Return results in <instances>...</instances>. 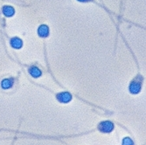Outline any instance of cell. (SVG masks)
<instances>
[{
    "label": "cell",
    "instance_id": "cell-2",
    "mask_svg": "<svg viewBox=\"0 0 146 145\" xmlns=\"http://www.w3.org/2000/svg\"><path fill=\"white\" fill-rule=\"evenodd\" d=\"M141 87H142V84H141V81H138L137 80H135L134 81H132L130 86H129V91L131 94H138L139 92L141 91Z\"/></svg>",
    "mask_w": 146,
    "mask_h": 145
},
{
    "label": "cell",
    "instance_id": "cell-3",
    "mask_svg": "<svg viewBox=\"0 0 146 145\" xmlns=\"http://www.w3.org/2000/svg\"><path fill=\"white\" fill-rule=\"evenodd\" d=\"M57 99L59 101L62 103H68L72 100V95L71 94L68 93V92H62V93L57 95Z\"/></svg>",
    "mask_w": 146,
    "mask_h": 145
},
{
    "label": "cell",
    "instance_id": "cell-9",
    "mask_svg": "<svg viewBox=\"0 0 146 145\" xmlns=\"http://www.w3.org/2000/svg\"><path fill=\"white\" fill-rule=\"evenodd\" d=\"M123 145H134V142L129 137H125L123 141Z\"/></svg>",
    "mask_w": 146,
    "mask_h": 145
},
{
    "label": "cell",
    "instance_id": "cell-1",
    "mask_svg": "<svg viewBox=\"0 0 146 145\" xmlns=\"http://www.w3.org/2000/svg\"><path fill=\"white\" fill-rule=\"evenodd\" d=\"M99 129L103 133H110L114 129V125L110 122H103L99 125Z\"/></svg>",
    "mask_w": 146,
    "mask_h": 145
},
{
    "label": "cell",
    "instance_id": "cell-8",
    "mask_svg": "<svg viewBox=\"0 0 146 145\" xmlns=\"http://www.w3.org/2000/svg\"><path fill=\"white\" fill-rule=\"evenodd\" d=\"M13 84V81L11 80V79H5V80H4L1 83V87L4 88V89H8L10 87H11Z\"/></svg>",
    "mask_w": 146,
    "mask_h": 145
},
{
    "label": "cell",
    "instance_id": "cell-6",
    "mask_svg": "<svg viewBox=\"0 0 146 145\" xmlns=\"http://www.w3.org/2000/svg\"><path fill=\"white\" fill-rule=\"evenodd\" d=\"M2 11L4 13V15H5L6 17H11L14 15L15 13V10L12 6H9V5H5L2 8Z\"/></svg>",
    "mask_w": 146,
    "mask_h": 145
},
{
    "label": "cell",
    "instance_id": "cell-10",
    "mask_svg": "<svg viewBox=\"0 0 146 145\" xmlns=\"http://www.w3.org/2000/svg\"><path fill=\"white\" fill-rule=\"evenodd\" d=\"M77 1H79V2H82V3H84V2H88V1H90V0H77Z\"/></svg>",
    "mask_w": 146,
    "mask_h": 145
},
{
    "label": "cell",
    "instance_id": "cell-4",
    "mask_svg": "<svg viewBox=\"0 0 146 145\" xmlns=\"http://www.w3.org/2000/svg\"><path fill=\"white\" fill-rule=\"evenodd\" d=\"M38 34L41 38H46L49 35V28L46 24H41L38 28Z\"/></svg>",
    "mask_w": 146,
    "mask_h": 145
},
{
    "label": "cell",
    "instance_id": "cell-7",
    "mask_svg": "<svg viewBox=\"0 0 146 145\" xmlns=\"http://www.w3.org/2000/svg\"><path fill=\"white\" fill-rule=\"evenodd\" d=\"M29 73L33 77V78H38L41 75V71L39 70L38 68H35V67H33L29 69Z\"/></svg>",
    "mask_w": 146,
    "mask_h": 145
},
{
    "label": "cell",
    "instance_id": "cell-5",
    "mask_svg": "<svg viewBox=\"0 0 146 145\" xmlns=\"http://www.w3.org/2000/svg\"><path fill=\"white\" fill-rule=\"evenodd\" d=\"M10 44H11V47L15 48V49H20L23 46V42L21 40V38H17V37L12 38L10 41Z\"/></svg>",
    "mask_w": 146,
    "mask_h": 145
}]
</instances>
